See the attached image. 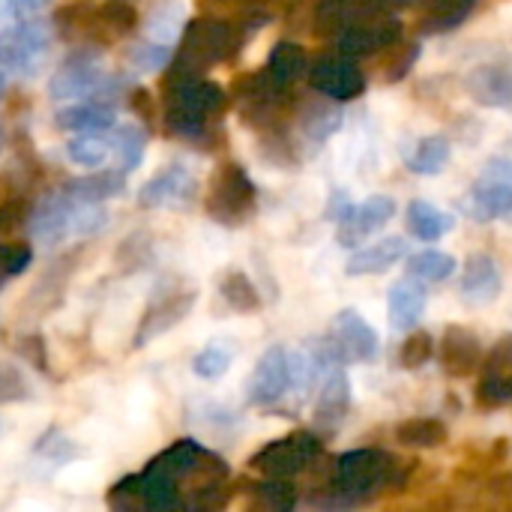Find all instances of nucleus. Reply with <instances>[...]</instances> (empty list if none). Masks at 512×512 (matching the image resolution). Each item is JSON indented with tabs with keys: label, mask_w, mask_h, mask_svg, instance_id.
<instances>
[{
	"label": "nucleus",
	"mask_w": 512,
	"mask_h": 512,
	"mask_svg": "<svg viewBox=\"0 0 512 512\" xmlns=\"http://www.w3.org/2000/svg\"><path fill=\"white\" fill-rule=\"evenodd\" d=\"M228 93L207 75L165 72L162 81V126L171 138L210 147L219 135V120L228 111Z\"/></svg>",
	"instance_id": "obj_1"
},
{
	"label": "nucleus",
	"mask_w": 512,
	"mask_h": 512,
	"mask_svg": "<svg viewBox=\"0 0 512 512\" xmlns=\"http://www.w3.org/2000/svg\"><path fill=\"white\" fill-rule=\"evenodd\" d=\"M411 462H399L393 453L378 447H363L342 453L330 468V498L321 507H357L381 492L402 489L408 483Z\"/></svg>",
	"instance_id": "obj_2"
},
{
	"label": "nucleus",
	"mask_w": 512,
	"mask_h": 512,
	"mask_svg": "<svg viewBox=\"0 0 512 512\" xmlns=\"http://www.w3.org/2000/svg\"><path fill=\"white\" fill-rule=\"evenodd\" d=\"M246 36H249V30L237 21H228L219 15H198L183 27L180 45L168 63V72L207 75L210 69L234 60L240 54Z\"/></svg>",
	"instance_id": "obj_3"
},
{
	"label": "nucleus",
	"mask_w": 512,
	"mask_h": 512,
	"mask_svg": "<svg viewBox=\"0 0 512 512\" xmlns=\"http://www.w3.org/2000/svg\"><path fill=\"white\" fill-rule=\"evenodd\" d=\"M51 27L84 48H105L141 27V15L129 0H102V3H66L54 12Z\"/></svg>",
	"instance_id": "obj_4"
},
{
	"label": "nucleus",
	"mask_w": 512,
	"mask_h": 512,
	"mask_svg": "<svg viewBox=\"0 0 512 512\" xmlns=\"http://www.w3.org/2000/svg\"><path fill=\"white\" fill-rule=\"evenodd\" d=\"M231 99H234V105H237L240 120H243L249 129L261 132V135L291 129L294 114H297L294 87L279 84L267 69L240 75V78L234 81Z\"/></svg>",
	"instance_id": "obj_5"
},
{
	"label": "nucleus",
	"mask_w": 512,
	"mask_h": 512,
	"mask_svg": "<svg viewBox=\"0 0 512 512\" xmlns=\"http://www.w3.org/2000/svg\"><path fill=\"white\" fill-rule=\"evenodd\" d=\"M204 210L222 228H240L255 216L258 186L252 183L249 171L240 162L228 159L213 171L204 192Z\"/></svg>",
	"instance_id": "obj_6"
},
{
	"label": "nucleus",
	"mask_w": 512,
	"mask_h": 512,
	"mask_svg": "<svg viewBox=\"0 0 512 512\" xmlns=\"http://www.w3.org/2000/svg\"><path fill=\"white\" fill-rule=\"evenodd\" d=\"M324 453V438L318 432H291L285 438H276L264 444L258 453H252L249 468L261 477H282L291 480L303 474L309 465H315Z\"/></svg>",
	"instance_id": "obj_7"
},
{
	"label": "nucleus",
	"mask_w": 512,
	"mask_h": 512,
	"mask_svg": "<svg viewBox=\"0 0 512 512\" xmlns=\"http://www.w3.org/2000/svg\"><path fill=\"white\" fill-rule=\"evenodd\" d=\"M120 84L114 75L93 57L90 48L72 54L60 63V69L48 81V96L54 102H78V99H102L105 93L117 90Z\"/></svg>",
	"instance_id": "obj_8"
},
{
	"label": "nucleus",
	"mask_w": 512,
	"mask_h": 512,
	"mask_svg": "<svg viewBox=\"0 0 512 512\" xmlns=\"http://www.w3.org/2000/svg\"><path fill=\"white\" fill-rule=\"evenodd\" d=\"M198 303V291L195 288H183V285H168L165 291H156L138 321V330L132 336L135 348H147L153 339L165 336L168 330H174L177 324L186 321V315L195 309Z\"/></svg>",
	"instance_id": "obj_9"
},
{
	"label": "nucleus",
	"mask_w": 512,
	"mask_h": 512,
	"mask_svg": "<svg viewBox=\"0 0 512 512\" xmlns=\"http://www.w3.org/2000/svg\"><path fill=\"white\" fill-rule=\"evenodd\" d=\"M51 48V27L42 18L15 21L12 27L0 30V66L6 72L30 75L42 63Z\"/></svg>",
	"instance_id": "obj_10"
},
{
	"label": "nucleus",
	"mask_w": 512,
	"mask_h": 512,
	"mask_svg": "<svg viewBox=\"0 0 512 512\" xmlns=\"http://www.w3.org/2000/svg\"><path fill=\"white\" fill-rule=\"evenodd\" d=\"M309 84H312V90H318L327 99L351 102V99L363 96L366 72L360 69V63L354 57H345V54L336 51V54L318 57L309 66Z\"/></svg>",
	"instance_id": "obj_11"
},
{
	"label": "nucleus",
	"mask_w": 512,
	"mask_h": 512,
	"mask_svg": "<svg viewBox=\"0 0 512 512\" xmlns=\"http://www.w3.org/2000/svg\"><path fill=\"white\" fill-rule=\"evenodd\" d=\"M399 39H402V21L393 18V15H378V18H369L363 24H354V27L342 30L336 36V51L345 54V57L363 60V57L384 54Z\"/></svg>",
	"instance_id": "obj_12"
},
{
	"label": "nucleus",
	"mask_w": 512,
	"mask_h": 512,
	"mask_svg": "<svg viewBox=\"0 0 512 512\" xmlns=\"http://www.w3.org/2000/svg\"><path fill=\"white\" fill-rule=\"evenodd\" d=\"M288 390H291L288 351L282 345H273L258 357V363H255V369H252V375L246 381V399L255 408H270L279 399H285Z\"/></svg>",
	"instance_id": "obj_13"
},
{
	"label": "nucleus",
	"mask_w": 512,
	"mask_h": 512,
	"mask_svg": "<svg viewBox=\"0 0 512 512\" xmlns=\"http://www.w3.org/2000/svg\"><path fill=\"white\" fill-rule=\"evenodd\" d=\"M78 201L72 195H66L63 189L45 195L27 219L30 237L42 246H60L66 240H72V216H75Z\"/></svg>",
	"instance_id": "obj_14"
},
{
	"label": "nucleus",
	"mask_w": 512,
	"mask_h": 512,
	"mask_svg": "<svg viewBox=\"0 0 512 512\" xmlns=\"http://www.w3.org/2000/svg\"><path fill=\"white\" fill-rule=\"evenodd\" d=\"M330 339L336 342L345 366L348 363H372L381 351V336L378 330L357 312V309H342L333 318Z\"/></svg>",
	"instance_id": "obj_15"
},
{
	"label": "nucleus",
	"mask_w": 512,
	"mask_h": 512,
	"mask_svg": "<svg viewBox=\"0 0 512 512\" xmlns=\"http://www.w3.org/2000/svg\"><path fill=\"white\" fill-rule=\"evenodd\" d=\"M195 198V177L183 162H171L162 171H156L141 189H138V204L144 210H159V207H177Z\"/></svg>",
	"instance_id": "obj_16"
},
{
	"label": "nucleus",
	"mask_w": 512,
	"mask_h": 512,
	"mask_svg": "<svg viewBox=\"0 0 512 512\" xmlns=\"http://www.w3.org/2000/svg\"><path fill=\"white\" fill-rule=\"evenodd\" d=\"M435 354H438L441 369L450 378H468V375H474L483 366V357H486L480 336L474 330H468V327H459V324H450L444 330Z\"/></svg>",
	"instance_id": "obj_17"
},
{
	"label": "nucleus",
	"mask_w": 512,
	"mask_h": 512,
	"mask_svg": "<svg viewBox=\"0 0 512 512\" xmlns=\"http://www.w3.org/2000/svg\"><path fill=\"white\" fill-rule=\"evenodd\" d=\"M387 0H321L315 6V33L318 36H339L342 30L363 24L378 15H390Z\"/></svg>",
	"instance_id": "obj_18"
},
{
	"label": "nucleus",
	"mask_w": 512,
	"mask_h": 512,
	"mask_svg": "<svg viewBox=\"0 0 512 512\" xmlns=\"http://www.w3.org/2000/svg\"><path fill=\"white\" fill-rule=\"evenodd\" d=\"M396 216V201L390 195H372L360 207H354L342 222H336V240L345 249H360V243L384 228Z\"/></svg>",
	"instance_id": "obj_19"
},
{
	"label": "nucleus",
	"mask_w": 512,
	"mask_h": 512,
	"mask_svg": "<svg viewBox=\"0 0 512 512\" xmlns=\"http://www.w3.org/2000/svg\"><path fill=\"white\" fill-rule=\"evenodd\" d=\"M348 411H351V378H348L345 366H339V369H333L324 378L321 393H318V402H315V426H318V435L321 438L336 435L345 426Z\"/></svg>",
	"instance_id": "obj_20"
},
{
	"label": "nucleus",
	"mask_w": 512,
	"mask_h": 512,
	"mask_svg": "<svg viewBox=\"0 0 512 512\" xmlns=\"http://www.w3.org/2000/svg\"><path fill=\"white\" fill-rule=\"evenodd\" d=\"M465 90L477 105L507 111L512 108V66L501 60L474 66L465 75Z\"/></svg>",
	"instance_id": "obj_21"
},
{
	"label": "nucleus",
	"mask_w": 512,
	"mask_h": 512,
	"mask_svg": "<svg viewBox=\"0 0 512 512\" xmlns=\"http://www.w3.org/2000/svg\"><path fill=\"white\" fill-rule=\"evenodd\" d=\"M462 210L477 222H512V183L480 174V180H474V186L462 198Z\"/></svg>",
	"instance_id": "obj_22"
},
{
	"label": "nucleus",
	"mask_w": 512,
	"mask_h": 512,
	"mask_svg": "<svg viewBox=\"0 0 512 512\" xmlns=\"http://www.w3.org/2000/svg\"><path fill=\"white\" fill-rule=\"evenodd\" d=\"M426 303H429V294H426V282L408 276V279H399L390 294H387V318H390V327L399 330V333H411L423 312H426Z\"/></svg>",
	"instance_id": "obj_23"
},
{
	"label": "nucleus",
	"mask_w": 512,
	"mask_h": 512,
	"mask_svg": "<svg viewBox=\"0 0 512 512\" xmlns=\"http://www.w3.org/2000/svg\"><path fill=\"white\" fill-rule=\"evenodd\" d=\"M54 126L63 132H108L117 126V108L108 99H78L54 114Z\"/></svg>",
	"instance_id": "obj_24"
},
{
	"label": "nucleus",
	"mask_w": 512,
	"mask_h": 512,
	"mask_svg": "<svg viewBox=\"0 0 512 512\" xmlns=\"http://www.w3.org/2000/svg\"><path fill=\"white\" fill-rule=\"evenodd\" d=\"M405 255H408L405 237H384V240H378V243H372V246H366V249L360 246V249L348 258L345 273H348L351 279H360V276H381V273H387L393 264H399Z\"/></svg>",
	"instance_id": "obj_25"
},
{
	"label": "nucleus",
	"mask_w": 512,
	"mask_h": 512,
	"mask_svg": "<svg viewBox=\"0 0 512 512\" xmlns=\"http://www.w3.org/2000/svg\"><path fill=\"white\" fill-rule=\"evenodd\" d=\"M327 99V96H324ZM336 99H327V102H303L297 105V114H294V126H297V135L309 141V147H318L324 141H330L336 135V129L342 126V108L333 105Z\"/></svg>",
	"instance_id": "obj_26"
},
{
	"label": "nucleus",
	"mask_w": 512,
	"mask_h": 512,
	"mask_svg": "<svg viewBox=\"0 0 512 512\" xmlns=\"http://www.w3.org/2000/svg\"><path fill=\"white\" fill-rule=\"evenodd\" d=\"M459 291L471 303H492V300H498V294L504 291V276H501L495 258H489V255H471L465 261V273H462Z\"/></svg>",
	"instance_id": "obj_27"
},
{
	"label": "nucleus",
	"mask_w": 512,
	"mask_h": 512,
	"mask_svg": "<svg viewBox=\"0 0 512 512\" xmlns=\"http://www.w3.org/2000/svg\"><path fill=\"white\" fill-rule=\"evenodd\" d=\"M66 195L78 198V201H87V204H105L108 198H117L123 195L126 189V171L123 168H114V171H90L84 177H72L69 183L60 186Z\"/></svg>",
	"instance_id": "obj_28"
},
{
	"label": "nucleus",
	"mask_w": 512,
	"mask_h": 512,
	"mask_svg": "<svg viewBox=\"0 0 512 512\" xmlns=\"http://www.w3.org/2000/svg\"><path fill=\"white\" fill-rule=\"evenodd\" d=\"M405 222H408V231L417 240H423V243H435V240H441L444 234L453 231V216L444 213V210H438L435 204H429L423 198H417V201L408 204Z\"/></svg>",
	"instance_id": "obj_29"
},
{
	"label": "nucleus",
	"mask_w": 512,
	"mask_h": 512,
	"mask_svg": "<svg viewBox=\"0 0 512 512\" xmlns=\"http://www.w3.org/2000/svg\"><path fill=\"white\" fill-rule=\"evenodd\" d=\"M264 69H267L279 84L297 87V81H300L303 75H309V54H306L303 45L285 39V42H276V45H273V51H270Z\"/></svg>",
	"instance_id": "obj_30"
},
{
	"label": "nucleus",
	"mask_w": 512,
	"mask_h": 512,
	"mask_svg": "<svg viewBox=\"0 0 512 512\" xmlns=\"http://www.w3.org/2000/svg\"><path fill=\"white\" fill-rule=\"evenodd\" d=\"M219 294L222 300L228 303V309L240 312V315H252V312H261L264 300H261V291L258 285L237 267L225 270L222 279H219Z\"/></svg>",
	"instance_id": "obj_31"
},
{
	"label": "nucleus",
	"mask_w": 512,
	"mask_h": 512,
	"mask_svg": "<svg viewBox=\"0 0 512 512\" xmlns=\"http://www.w3.org/2000/svg\"><path fill=\"white\" fill-rule=\"evenodd\" d=\"M450 438L447 426L435 417H411L396 426V441L411 450H435L444 447Z\"/></svg>",
	"instance_id": "obj_32"
},
{
	"label": "nucleus",
	"mask_w": 512,
	"mask_h": 512,
	"mask_svg": "<svg viewBox=\"0 0 512 512\" xmlns=\"http://www.w3.org/2000/svg\"><path fill=\"white\" fill-rule=\"evenodd\" d=\"M477 0H423L426 15L420 21V30L435 36V33H447L456 30L474 9Z\"/></svg>",
	"instance_id": "obj_33"
},
{
	"label": "nucleus",
	"mask_w": 512,
	"mask_h": 512,
	"mask_svg": "<svg viewBox=\"0 0 512 512\" xmlns=\"http://www.w3.org/2000/svg\"><path fill=\"white\" fill-rule=\"evenodd\" d=\"M147 138H150V132H147L144 123L141 126H135V123L114 126V132H111V150H114V156H117V162H120V168L126 174H132L135 168H141Z\"/></svg>",
	"instance_id": "obj_34"
},
{
	"label": "nucleus",
	"mask_w": 512,
	"mask_h": 512,
	"mask_svg": "<svg viewBox=\"0 0 512 512\" xmlns=\"http://www.w3.org/2000/svg\"><path fill=\"white\" fill-rule=\"evenodd\" d=\"M450 156H453V144L447 135H426L408 153V168L414 174H441L450 165Z\"/></svg>",
	"instance_id": "obj_35"
},
{
	"label": "nucleus",
	"mask_w": 512,
	"mask_h": 512,
	"mask_svg": "<svg viewBox=\"0 0 512 512\" xmlns=\"http://www.w3.org/2000/svg\"><path fill=\"white\" fill-rule=\"evenodd\" d=\"M252 507L264 512H291L297 507V489L282 477H264L261 483H249Z\"/></svg>",
	"instance_id": "obj_36"
},
{
	"label": "nucleus",
	"mask_w": 512,
	"mask_h": 512,
	"mask_svg": "<svg viewBox=\"0 0 512 512\" xmlns=\"http://www.w3.org/2000/svg\"><path fill=\"white\" fill-rule=\"evenodd\" d=\"M66 156L72 165L96 171L108 162L111 156V141L105 138V132H78L75 138L66 141Z\"/></svg>",
	"instance_id": "obj_37"
},
{
	"label": "nucleus",
	"mask_w": 512,
	"mask_h": 512,
	"mask_svg": "<svg viewBox=\"0 0 512 512\" xmlns=\"http://www.w3.org/2000/svg\"><path fill=\"white\" fill-rule=\"evenodd\" d=\"M405 270H408V276H414V279H420L426 285H438V282H447L459 270V261L450 252L429 249V252L411 255L408 264H405Z\"/></svg>",
	"instance_id": "obj_38"
},
{
	"label": "nucleus",
	"mask_w": 512,
	"mask_h": 512,
	"mask_svg": "<svg viewBox=\"0 0 512 512\" xmlns=\"http://www.w3.org/2000/svg\"><path fill=\"white\" fill-rule=\"evenodd\" d=\"M183 3H177V0H168V3H159L150 15H147V21H144V33H147V39H153V42H165V45H174V39L183 33Z\"/></svg>",
	"instance_id": "obj_39"
},
{
	"label": "nucleus",
	"mask_w": 512,
	"mask_h": 512,
	"mask_svg": "<svg viewBox=\"0 0 512 512\" xmlns=\"http://www.w3.org/2000/svg\"><path fill=\"white\" fill-rule=\"evenodd\" d=\"M171 57H174L171 45H165V42H153V39L135 42V45L126 51V60H129V66H132L138 75H153V72L168 69Z\"/></svg>",
	"instance_id": "obj_40"
},
{
	"label": "nucleus",
	"mask_w": 512,
	"mask_h": 512,
	"mask_svg": "<svg viewBox=\"0 0 512 512\" xmlns=\"http://www.w3.org/2000/svg\"><path fill=\"white\" fill-rule=\"evenodd\" d=\"M480 411H498L512 402V369L504 375H483L474 393Z\"/></svg>",
	"instance_id": "obj_41"
},
{
	"label": "nucleus",
	"mask_w": 512,
	"mask_h": 512,
	"mask_svg": "<svg viewBox=\"0 0 512 512\" xmlns=\"http://www.w3.org/2000/svg\"><path fill=\"white\" fill-rule=\"evenodd\" d=\"M435 336L432 333H426V330H411L408 333V339L402 342V348H399V366L405 369V372H417V369H423L432 357H435Z\"/></svg>",
	"instance_id": "obj_42"
},
{
	"label": "nucleus",
	"mask_w": 512,
	"mask_h": 512,
	"mask_svg": "<svg viewBox=\"0 0 512 512\" xmlns=\"http://www.w3.org/2000/svg\"><path fill=\"white\" fill-rule=\"evenodd\" d=\"M231 363H234V351H231V348H225V345H207L204 351L195 354L192 372H195L201 381H219V378L228 375Z\"/></svg>",
	"instance_id": "obj_43"
},
{
	"label": "nucleus",
	"mask_w": 512,
	"mask_h": 512,
	"mask_svg": "<svg viewBox=\"0 0 512 512\" xmlns=\"http://www.w3.org/2000/svg\"><path fill=\"white\" fill-rule=\"evenodd\" d=\"M33 261V246L21 240H0V291L21 276Z\"/></svg>",
	"instance_id": "obj_44"
},
{
	"label": "nucleus",
	"mask_w": 512,
	"mask_h": 512,
	"mask_svg": "<svg viewBox=\"0 0 512 512\" xmlns=\"http://www.w3.org/2000/svg\"><path fill=\"white\" fill-rule=\"evenodd\" d=\"M30 219L27 195H0V240H9Z\"/></svg>",
	"instance_id": "obj_45"
},
{
	"label": "nucleus",
	"mask_w": 512,
	"mask_h": 512,
	"mask_svg": "<svg viewBox=\"0 0 512 512\" xmlns=\"http://www.w3.org/2000/svg\"><path fill=\"white\" fill-rule=\"evenodd\" d=\"M387 54H390V60H387V66H384V81H399V78H405L408 72H411V66L417 63V57H420V42H396L393 48H387Z\"/></svg>",
	"instance_id": "obj_46"
},
{
	"label": "nucleus",
	"mask_w": 512,
	"mask_h": 512,
	"mask_svg": "<svg viewBox=\"0 0 512 512\" xmlns=\"http://www.w3.org/2000/svg\"><path fill=\"white\" fill-rule=\"evenodd\" d=\"M108 507L117 512H138L144 510V504H141V489H138V474H129V477H123L120 483H114L111 489H108Z\"/></svg>",
	"instance_id": "obj_47"
},
{
	"label": "nucleus",
	"mask_w": 512,
	"mask_h": 512,
	"mask_svg": "<svg viewBox=\"0 0 512 512\" xmlns=\"http://www.w3.org/2000/svg\"><path fill=\"white\" fill-rule=\"evenodd\" d=\"M24 399H30V384L24 381L21 369L0 363V405H12Z\"/></svg>",
	"instance_id": "obj_48"
},
{
	"label": "nucleus",
	"mask_w": 512,
	"mask_h": 512,
	"mask_svg": "<svg viewBox=\"0 0 512 512\" xmlns=\"http://www.w3.org/2000/svg\"><path fill=\"white\" fill-rule=\"evenodd\" d=\"M483 375H504L512 369V333H504L489 345V354L483 357Z\"/></svg>",
	"instance_id": "obj_49"
},
{
	"label": "nucleus",
	"mask_w": 512,
	"mask_h": 512,
	"mask_svg": "<svg viewBox=\"0 0 512 512\" xmlns=\"http://www.w3.org/2000/svg\"><path fill=\"white\" fill-rule=\"evenodd\" d=\"M18 354H21V360L24 363H30L33 369H39V372H51V366H48V354H45V339L39 336V333H27V336H21L18 339Z\"/></svg>",
	"instance_id": "obj_50"
},
{
	"label": "nucleus",
	"mask_w": 512,
	"mask_h": 512,
	"mask_svg": "<svg viewBox=\"0 0 512 512\" xmlns=\"http://www.w3.org/2000/svg\"><path fill=\"white\" fill-rule=\"evenodd\" d=\"M486 501L492 507H501V510H512V471H501V474H492L486 483Z\"/></svg>",
	"instance_id": "obj_51"
},
{
	"label": "nucleus",
	"mask_w": 512,
	"mask_h": 512,
	"mask_svg": "<svg viewBox=\"0 0 512 512\" xmlns=\"http://www.w3.org/2000/svg\"><path fill=\"white\" fill-rule=\"evenodd\" d=\"M54 435H57V432L42 435V441H39V447H36V450H39L42 456L54 459L57 465H66L72 456H78V450H75V444H72L69 438H57V441H54Z\"/></svg>",
	"instance_id": "obj_52"
},
{
	"label": "nucleus",
	"mask_w": 512,
	"mask_h": 512,
	"mask_svg": "<svg viewBox=\"0 0 512 512\" xmlns=\"http://www.w3.org/2000/svg\"><path fill=\"white\" fill-rule=\"evenodd\" d=\"M6 9H9L12 21H33V18L45 15L48 0H6Z\"/></svg>",
	"instance_id": "obj_53"
},
{
	"label": "nucleus",
	"mask_w": 512,
	"mask_h": 512,
	"mask_svg": "<svg viewBox=\"0 0 512 512\" xmlns=\"http://www.w3.org/2000/svg\"><path fill=\"white\" fill-rule=\"evenodd\" d=\"M129 105H132V111L144 120V126H150V123H153V117H156V102H153L150 90L135 87V90L129 93Z\"/></svg>",
	"instance_id": "obj_54"
},
{
	"label": "nucleus",
	"mask_w": 512,
	"mask_h": 512,
	"mask_svg": "<svg viewBox=\"0 0 512 512\" xmlns=\"http://www.w3.org/2000/svg\"><path fill=\"white\" fill-rule=\"evenodd\" d=\"M357 204L351 201V195L348 192H342V189H336L333 192V198H330V207H327V216L333 219V222H342L351 210H354Z\"/></svg>",
	"instance_id": "obj_55"
},
{
	"label": "nucleus",
	"mask_w": 512,
	"mask_h": 512,
	"mask_svg": "<svg viewBox=\"0 0 512 512\" xmlns=\"http://www.w3.org/2000/svg\"><path fill=\"white\" fill-rule=\"evenodd\" d=\"M483 174H486V177H498V180H507V183H512V156H507V153L492 156V159L483 165Z\"/></svg>",
	"instance_id": "obj_56"
},
{
	"label": "nucleus",
	"mask_w": 512,
	"mask_h": 512,
	"mask_svg": "<svg viewBox=\"0 0 512 512\" xmlns=\"http://www.w3.org/2000/svg\"><path fill=\"white\" fill-rule=\"evenodd\" d=\"M3 90H6V75L0 72V96H3Z\"/></svg>",
	"instance_id": "obj_57"
},
{
	"label": "nucleus",
	"mask_w": 512,
	"mask_h": 512,
	"mask_svg": "<svg viewBox=\"0 0 512 512\" xmlns=\"http://www.w3.org/2000/svg\"><path fill=\"white\" fill-rule=\"evenodd\" d=\"M507 156H512V138H510V144H507Z\"/></svg>",
	"instance_id": "obj_58"
}]
</instances>
